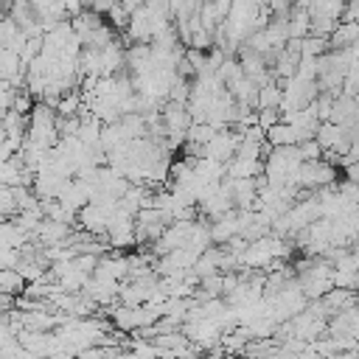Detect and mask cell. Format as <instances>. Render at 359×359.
<instances>
[{
    "mask_svg": "<svg viewBox=\"0 0 359 359\" xmlns=\"http://www.w3.org/2000/svg\"><path fill=\"white\" fill-rule=\"evenodd\" d=\"M342 22H359V0H345Z\"/></svg>",
    "mask_w": 359,
    "mask_h": 359,
    "instance_id": "6da1fadb",
    "label": "cell"
}]
</instances>
